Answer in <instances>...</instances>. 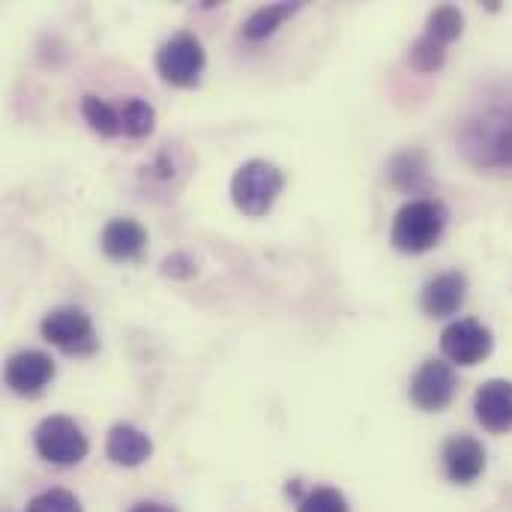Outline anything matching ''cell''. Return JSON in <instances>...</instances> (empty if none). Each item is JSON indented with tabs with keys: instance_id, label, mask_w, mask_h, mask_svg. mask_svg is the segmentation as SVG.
Returning <instances> with one entry per match:
<instances>
[{
	"instance_id": "1",
	"label": "cell",
	"mask_w": 512,
	"mask_h": 512,
	"mask_svg": "<svg viewBox=\"0 0 512 512\" xmlns=\"http://www.w3.org/2000/svg\"><path fill=\"white\" fill-rule=\"evenodd\" d=\"M459 147L480 171H512V99L492 102L468 117L459 132Z\"/></svg>"
},
{
	"instance_id": "2",
	"label": "cell",
	"mask_w": 512,
	"mask_h": 512,
	"mask_svg": "<svg viewBox=\"0 0 512 512\" xmlns=\"http://www.w3.org/2000/svg\"><path fill=\"white\" fill-rule=\"evenodd\" d=\"M447 228V207L435 198H411L399 207L390 228V243L402 255H423L435 249Z\"/></svg>"
},
{
	"instance_id": "3",
	"label": "cell",
	"mask_w": 512,
	"mask_h": 512,
	"mask_svg": "<svg viewBox=\"0 0 512 512\" xmlns=\"http://www.w3.org/2000/svg\"><path fill=\"white\" fill-rule=\"evenodd\" d=\"M285 189V174L267 159L243 162L231 177V201L243 216L261 219L273 210L276 198Z\"/></svg>"
},
{
	"instance_id": "4",
	"label": "cell",
	"mask_w": 512,
	"mask_h": 512,
	"mask_svg": "<svg viewBox=\"0 0 512 512\" xmlns=\"http://www.w3.org/2000/svg\"><path fill=\"white\" fill-rule=\"evenodd\" d=\"M204 66H207V51L201 39L189 30L174 33L156 51V72L171 87H195L204 75Z\"/></svg>"
},
{
	"instance_id": "5",
	"label": "cell",
	"mask_w": 512,
	"mask_h": 512,
	"mask_svg": "<svg viewBox=\"0 0 512 512\" xmlns=\"http://www.w3.org/2000/svg\"><path fill=\"white\" fill-rule=\"evenodd\" d=\"M39 333L48 345H54L69 357H90L99 348L93 318L78 306H60L48 312L39 324Z\"/></svg>"
},
{
	"instance_id": "6",
	"label": "cell",
	"mask_w": 512,
	"mask_h": 512,
	"mask_svg": "<svg viewBox=\"0 0 512 512\" xmlns=\"http://www.w3.org/2000/svg\"><path fill=\"white\" fill-rule=\"evenodd\" d=\"M33 447H36L39 459H45L51 465H60V468H69V465L84 462V456L90 450V441H87V435L81 432V426L75 420H69V417H45L33 432Z\"/></svg>"
},
{
	"instance_id": "7",
	"label": "cell",
	"mask_w": 512,
	"mask_h": 512,
	"mask_svg": "<svg viewBox=\"0 0 512 512\" xmlns=\"http://www.w3.org/2000/svg\"><path fill=\"white\" fill-rule=\"evenodd\" d=\"M495 348V336L492 330L477 321V318H459L453 321L444 333H441V351L450 363L456 366H477L483 363Z\"/></svg>"
},
{
	"instance_id": "8",
	"label": "cell",
	"mask_w": 512,
	"mask_h": 512,
	"mask_svg": "<svg viewBox=\"0 0 512 512\" xmlns=\"http://www.w3.org/2000/svg\"><path fill=\"white\" fill-rule=\"evenodd\" d=\"M456 396V372L450 363L444 360H426L414 378H411V402L426 411V414H438L444 411Z\"/></svg>"
},
{
	"instance_id": "9",
	"label": "cell",
	"mask_w": 512,
	"mask_h": 512,
	"mask_svg": "<svg viewBox=\"0 0 512 512\" xmlns=\"http://www.w3.org/2000/svg\"><path fill=\"white\" fill-rule=\"evenodd\" d=\"M54 375H57V366L42 351H18L6 360V369H3L6 387L15 396H27V399L45 393V387L54 381Z\"/></svg>"
},
{
	"instance_id": "10",
	"label": "cell",
	"mask_w": 512,
	"mask_h": 512,
	"mask_svg": "<svg viewBox=\"0 0 512 512\" xmlns=\"http://www.w3.org/2000/svg\"><path fill=\"white\" fill-rule=\"evenodd\" d=\"M441 462L450 483L471 486L486 474V447L471 435H453L450 441H444Z\"/></svg>"
},
{
	"instance_id": "11",
	"label": "cell",
	"mask_w": 512,
	"mask_h": 512,
	"mask_svg": "<svg viewBox=\"0 0 512 512\" xmlns=\"http://www.w3.org/2000/svg\"><path fill=\"white\" fill-rule=\"evenodd\" d=\"M477 423L492 435H507L512 429V381L492 378L474 396Z\"/></svg>"
},
{
	"instance_id": "12",
	"label": "cell",
	"mask_w": 512,
	"mask_h": 512,
	"mask_svg": "<svg viewBox=\"0 0 512 512\" xmlns=\"http://www.w3.org/2000/svg\"><path fill=\"white\" fill-rule=\"evenodd\" d=\"M465 297H468V276L459 270H450V273L435 276L423 288L420 303L429 318H450L465 306Z\"/></svg>"
},
{
	"instance_id": "13",
	"label": "cell",
	"mask_w": 512,
	"mask_h": 512,
	"mask_svg": "<svg viewBox=\"0 0 512 512\" xmlns=\"http://www.w3.org/2000/svg\"><path fill=\"white\" fill-rule=\"evenodd\" d=\"M105 456L120 468H138L153 456V441L132 423H117L105 438Z\"/></svg>"
},
{
	"instance_id": "14",
	"label": "cell",
	"mask_w": 512,
	"mask_h": 512,
	"mask_svg": "<svg viewBox=\"0 0 512 512\" xmlns=\"http://www.w3.org/2000/svg\"><path fill=\"white\" fill-rule=\"evenodd\" d=\"M99 243L111 261H135L147 249V231L135 219H111L102 228Z\"/></svg>"
},
{
	"instance_id": "15",
	"label": "cell",
	"mask_w": 512,
	"mask_h": 512,
	"mask_svg": "<svg viewBox=\"0 0 512 512\" xmlns=\"http://www.w3.org/2000/svg\"><path fill=\"white\" fill-rule=\"evenodd\" d=\"M390 180L405 195L429 192L432 189V174H429V165H426V153H420V150L396 153L393 162H390Z\"/></svg>"
},
{
	"instance_id": "16",
	"label": "cell",
	"mask_w": 512,
	"mask_h": 512,
	"mask_svg": "<svg viewBox=\"0 0 512 512\" xmlns=\"http://www.w3.org/2000/svg\"><path fill=\"white\" fill-rule=\"evenodd\" d=\"M300 12V3H270L255 9L246 21H243V39L249 42H261L267 36H273L291 15Z\"/></svg>"
},
{
	"instance_id": "17",
	"label": "cell",
	"mask_w": 512,
	"mask_h": 512,
	"mask_svg": "<svg viewBox=\"0 0 512 512\" xmlns=\"http://www.w3.org/2000/svg\"><path fill=\"white\" fill-rule=\"evenodd\" d=\"M462 30H465V15H462V9L453 6V3H441V6H435V9L429 12L426 30H423V33L447 48L450 42H456V39L462 36Z\"/></svg>"
},
{
	"instance_id": "18",
	"label": "cell",
	"mask_w": 512,
	"mask_h": 512,
	"mask_svg": "<svg viewBox=\"0 0 512 512\" xmlns=\"http://www.w3.org/2000/svg\"><path fill=\"white\" fill-rule=\"evenodd\" d=\"M81 114H84V120L90 123V129L99 132L102 138H117V135H123L120 108L108 105V102L99 99V96L87 93V96L81 99Z\"/></svg>"
},
{
	"instance_id": "19",
	"label": "cell",
	"mask_w": 512,
	"mask_h": 512,
	"mask_svg": "<svg viewBox=\"0 0 512 512\" xmlns=\"http://www.w3.org/2000/svg\"><path fill=\"white\" fill-rule=\"evenodd\" d=\"M120 123H123L126 138H147L156 129V108L150 102L132 96L120 105Z\"/></svg>"
},
{
	"instance_id": "20",
	"label": "cell",
	"mask_w": 512,
	"mask_h": 512,
	"mask_svg": "<svg viewBox=\"0 0 512 512\" xmlns=\"http://www.w3.org/2000/svg\"><path fill=\"white\" fill-rule=\"evenodd\" d=\"M408 60H411V66H414L417 72L432 75V72H438V69L447 63V48L423 33V36L414 39V45H411V51H408Z\"/></svg>"
},
{
	"instance_id": "21",
	"label": "cell",
	"mask_w": 512,
	"mask_h": 512,
	"mask_svg": "<svg viewBox=\"0 0 512 512\" xmlns=\"http://www.w3.org/2000/svg\"><path fill=\"white\" fill-rule=\"evenodd\" d=\"M297 512H351V507H348V498L339 489H333V486H315V489H309L300 498Z\"/></svg>"
},
{
	"instance_id": "22",
	"label": "cell",
	"mask_w": 512,
	"mask_h": 512,
	"mask_svg": "<svg viewBox=\"0 0 512 512\" xmlns=\"http://www.w3.org/2000/svg\"><path fill=\"white\" fill-rule=\"evenodd\" d=\"M24 512H81V504L66 489H48V492H39Z\"/></svg>"
},
{
	"instance_id": "23",
	"label": "cell",
	"mask_w": 512,
	"mask_h": 512,
	"mask_svg": "<svg viewBox=\"0 0 512 512\" xmlns=\"http://www.w3.org/2000/svg\"><path fill=\"white\" fill-rule=\"evenodd\" d=\"M198 273L195 261L186 255V252H174L162 261V276H171V279H192Z\"/></svg>"
},
{
	"instance_id": "24",
	"label": "cell",
	"mask_w": 512,
	"mask_h": 512,
	"mask_svg": "<svg viewBox=\"0 0 512 512\" xmlns=\"http://www.w3.org/2000/svg\"><path fill=\"white\" fill-rule=\"evenodd\" d=\"M129 512H177L171 504H162V501H141L135 504Z\"/></svg>"
}]
</instances>
